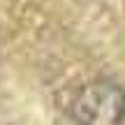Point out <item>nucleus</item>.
Masks as SVG:
<instances>
[{"instance_id": "nucleus-1", "label": "nucleus", "mask_w": 125, "mask_h": 125, "mask_svg": "<svg viewBox=\"0 0 125 125\" xmlns=\"http://www.w3.org/2000/svg\"><path fill=\"white\" fill-rule=\"evenodd\" d=\"M125 116V90L111 81L88 83L74 100V118L81 125H121Z\"/></svg>"}]
</instances>
